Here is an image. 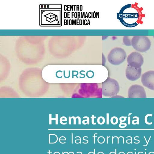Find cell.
Masks as SVG:
<instances>
[{
    "instance_id": "1",
    "label": "cell",
    "mask_w": 154,
    "mask_h": 154,
    "mask_svg": "<svg viewBox=\"0 0 154 154\" xmlns=\"http://www.w3.org/2000/svg\"><path fill=\"white\" fill-rule=\"evenodd\" d=\"M102 94L105 97L114 96L119 92L120 87L117 81L113 79L108 78L102 83Z\"/></svg>"
},
{
    "instance_id": "2",
    "label": "cell",
    "mask_w": 154,
    "mask_h": 154,
    "mask_svg": "<svg viewBox=\"0 0 154 154\" xmlns=\"http://www.w3.org/2000/svg\"><path fill=\"white\" fill-rule=\"evenodd\" d=\"M131 45L136 51L143 52L148 51L151 45V42L146 36H134L131 41Z\"/></svg>"
},
{
    "instance_id": "3",
    "label": "cell",
    "mask_w": 154,
    "mask_h": 154,
    "mask_svg": "<svg viewBox=\"0 0 154 154\" xmlns=\"http://www.w3.org/2000/svg\"><path fill=\"white\" fill-rule=\"evenodd\" d=\"M125 51L120 48H116L109 53L107 58L109 62L115 65H119L123 63L126 57Z\"/></svg>"
},
{
    "instance_id": "4",
    "label": "cell",
    "mask_w": 154,
    "mask_h": 154,
    "mask_svg": "<svg viewBox=\"0 0 154 154\" xmlns=\"http://www.w3.org/2000/svg\"><path fill=\"white\" fill-rule=\"evenodd\" d=\"M128 65L135 68H140L144 62L142 55L137 52L131 53L127 58Z\"/></svg>"
},
{
    "instance_id": "5",
    "label": "cell",
    "mask_w": 154,
    "mask_h": 154,
    "mask_svg": "<svg viewBox=\"0 0 154 154\" xmlns=\"http://www.w3.org/2000/svg\"><path fill=\"white\" fill-rule=\"evenodd\" d=\"M129 98H146V93L144 88L140 85H134L129 88L128 92Z\"/></svg>"
},
{
    "instance_id": "6",
    "label": "cell",
    "mask_w": 154,
    "mask_h": 154,
    "mask_svg": "<svg viewBox=\"0 0 154 154\" xmlns=\"http://www.w3.org/2000/svg\"><path fill=\"white\" fill-rule=\"evenodd\" d=\"M141 82L144 86L154 90V71H149L143 73L141 76Z\"/></svg>"
},
{
    "instance_id": "7",
    "label": "cell",
    "mask_w": 154,
    "mask_h": 154,
    "mask_svg": "<svg viewBox=\"0 0 154 154\" xmlns=\"http://www.w3.org/2000/svg\"><path fill=\"white\" fill-rule=\"evenodd\" d=\"M141 71V67L135 68L128 65L125 71L126 76L130 81H135L140 77Z\"/></svg>"
},
{
    "instance_id": "8",
    "label": "cell",
    "mask_w": 154,
    "mask_h": 154,
    "mask_svg": "<svg viewBox=\"0 0 154 154\" xmlns=\"http://www.w3.org/2000/svg\"><path fill=\"white\" fill-rule=\"evenodd\" d=\"M133 37L124 36L123 38V42L124 45L127 46L131 45V41Z\"/></svg>"
},
{
    "instance_id": "9",
    "label": "cell",
    "mask_w": 154,
    "mask_h": 154,
    "mask_svg": "<svg viewBox=\"0 0 154 154\" xmlns=\"http://www.w3.org/2000/svg\"><path fill=\"white\" fill-rule=\"evenodd\" d=\"M85 137H86L87 138H88V137H87V136H84L83 137V139L84 140H86L87 142V143H85V142H83L82 143H85V144H87V143H88V140H87L84 139V138Z\"/></svg>"
},
{
    "instance_id": "10",
    "label": "cell",
    "mask_w": 154,
    "mask_h": 154,
    "mask_svg": "<svg viewBox=\"0 0 154 154\" xmlns=\"http://www.w3.org/2000/svg\"><path fill=\"white\" fill-rule=\"evenodd\" d=\"M136 137H138L139 138V136H135V137H134V140H137V141H138V143H135V142H134V143H136V144H138V143H140V140H137V139H135V138Z\"/></svg>"
},
{
    "instance_id": "11",
    "label": "cell",
    "mask_w": 154,
    "mask_h": 154,
    "mask_svg": "<svg viewBox=\"0 0 154 154\" xmlns=\"http://www.w3.org/2000/svg\"><path fill=\"white\" fill-rule=\"evenodd\" d=\"M95 134H97V133H95L94 134V136L93 137H94V143H95V137H97V136H95Z\"/></svg>"
},
{
    "instance_id": "12",
    "label": "cell",
    "mask_w": 154,
    "mask_h": 154,
    "mask_svg": "<svg viewBox=\"0 0 154 154\" xmlns=\"http://www.w3.org/2000/svg\"><path fill=\"white\" fill-rule=\"evenodd\" d=\"M151 136H150L149 137V139L148 140V141L147 142V143H146V145H143L144 146H146L148 145V143H149V140H150V139L151 138Z\"/></svg>"
},
{
    "instance_id": "13",
    "label": "cell",
    "mask_w": 154,
    "mask_h": 154,
    "mask_svg": "<svg viewBox=\"0 0 154 154\" xmlns=\"http://www.w3.org/2000/svg\"><path fill=\"white\" fill-rule=\"evenodd\" d=\"M116 137L117 138V139H118V143H119V138L120 137H120H120H117V136H115V137H113V138H114V137Z\"/></svg>"
},
{
    "instance_id": "14",
    "label": "cell",
    "mask_w": 154,
    "mask_h": 154,
    "mask_svg": "<svg viewBox=\"0 0 154 154\" xmlns=\"http://www.w3.org/2000/svg\"><path fill=\"white\" fill-rule=\"evenodd\" d=\"M128 137H130L131 138V143H132V137L131 136H128V137H126V138H127Z\"/></svg>"
},
{
    "instance_id": "15",
    "label": "cell",
    "mask_w": 154,
    "mask_h": 154,
    "mask_svg": "<svg viewBox=\"0 0 154 154\" xmlns=\"http://www.w3.org/2000/svg\"><path fill=\"white\" fill-rule=\"evenodd\" d=\"M77 137H79V138L80 140L79 143H81V137H79V136H76V137H75V138H76Z\"/></svg>"
},
{
    "instance_id": "16",
    "label": "cell",
    "mask_w": 154,
    "mask_h": 154,
    "mask_svg": "<svg viewBox=\"0 0 154 154\" xmlns=\"http://www.w3.org/2000/svg\"><path fill=\"white\" fill-rule=\"evenodd\" d=\"M110 137V136H109V137H108V136H107L106 137V138H107V140H106V143L107 144L108 143V139L109 138V137Z\"/></svg>"
},
{
    "instance_id": "17",
    "label": "cell",
    "mask_w": 154,
    "mask_h": 154,
    "mask_svg": "<svg viewBox=\"0 0 154 154\" xmlns=\"http://www.w3.org/2000/svg\"><path fill=\"white\" fill-rule=\"evenodd\" d=\"M72 143H73V134H72Z\"/></svg>"
},
{
    "instance_id": "18",
    "label": "cell",
    "mask_w": 154,
    "mask_h": 154,
    "mask_svg": "<svg viewBox=\"0 0 154 154\" xmlns=\"http://www.w3.org/2000/svg\"><path fill=\"white\" fill-rule=\"evenodd\" d=\"M112 143L113 144V136H112Z\"/></svg>"
},
{
    "instance_id": "19",
    "label": "cell",
    "mask_w": 154,
    "mask_h": 154,
    "mask_svg": "<svg viewBox=\"0 0 154 154\" xmlns=\"http://www.w3.org/2000/svg\"><path fill=\"white\" fill-rule=\"evenodd\" d=\"M81 153V154H82V152H77V153Z\"/></svg>"
},
{
    "instance_id": "20",
    "label": "cell",
    "mask_w": 154,
    "mask_h": 154,
    "mask_svg": "<svg viewBox=\"0 0 154 154\" xmlns=\"http://www.w3.org/2000/svg\"><path fill=\"white\" fill-rule=\"evenodd\" d=\"M116 149H115V152L114 153L115 154H116Z\"/></svg>"
},
{
    "instance_id": "21",
    "label": "cell",
    "mask_w": 154,
    "mask_h": 154,
    "mask_svg": "<svg viewBox=\"0 0 154 154\" xmlns=\"http://www.w3.org/2000/svg\"><path fill=\"white\" fill-rule=\"evenodd\" d=\"M130 152L131 153H132V154L133 153V152H128L127 153V154H128V153H130Z\"/></svg>"
},
{
    "instance_id": "22",
    "label": "cell",
    "mask_w": 154,
    "mask_h": 154,
    "mask_svg": "<svg viewBox=\"0 0 154 154\" xmlns=\"http://www.w3.org/2000/svg\"><path fill=\"white\" fill-rule=\"evenodd\" d=\"M139 153H143V152H139L138 153V154H139Z\"/></svg>"
},
{
    "instance_id": "23",
    "label": "cell",
    "mask_w": 154,
    "mask_h": 154,
    "mask_svg": "<svg viewBox=\"0 0 154 154\" xmlns=\"http://www.w3.org/2000/svg\"><path fill=\"white\" fill-rule=\"evenodd\" d=\"M71 152L73 154H74V153L73 152H70L69 153H71Z\"/></svg>"
},
{
    "instance_id": "24",
    "label": "cell",
    "mask_w": 154,
    "mask_h": 154,
    "mask_svg": "<svg viewBox=\"0 0 154 154\" xmlns=\"http://www.w3.org/2000/svg\"><path fill=\"white\" fill-rule=\"evenodd\" d=\"M95 149H94V154H95Z\"/></svg>"
},
{
    "instance_id": "25",
    "label": "cell",
    "mask_w": 154,
    "mask_h": 154,
    "mask_svg": "<svg viewBox=\"0 0 154 154\" xmlns=\"http://www.w3.org/2000/svg\"><path fill=\"white\" fill-rule=\"evenodd\" d=\"M44 7L45 8V7H46V6H45H45H44Z\"/></svg>"
},
{
    "instance_id": "26",
    "label": "cell",
    "mask_w": 154,
    "mask_h": 154,
    "mask_svg": "<svg viewBox=\"0 0 154 154\" xmlns=\"http://www.w3.org/2000/svg\"><path fill=\"white\" fill-rule=\"evenodd\" d=\"M146 152H145V154H146Z\"/></svg>"
},
{
    "instance_id": "27",
    "label": "cell",
    "mask_w": 154,
    "mask_h": 154,
    "mask_svg": "<svg viewBox=\"0 0 154 154\" xmlns=\"http://www.w3.org/2000/svg\"><path fill=\"white\" fill-rule=\"evenodd\" d=\"M49 7V6H47V7Z\"/></svg>"
},
{
    "instance_id": "28",
    "label": "cell",
    "mask_w": 154,
    "mask_h": 154,
    "mask_svg": "<svg viewBox=\"0 0 154 154\" xmlns=\"http://www.w3.org/2000/svg\"><path fill=\"white\" fill-rule=\"evenodd\" d=\"M41 7H42H42H43V6H41Z\"/></svg>"
},
{
    "instance_id": "29",
    "label": "cell",
    "mask_w": 154,
    "mask_h": 154,
    "mask_svg": "<svg viewBox=\"0 0 154 154\" xmlns=\"http://www.w3.org/2000/svg\"><path fill=\"white\" fill-rule=\"evenodd\" d=\"M136 152H135V154H136Z\"/></svg>"
},
{
    "instance_id": "30",
    "label": "cell",
    "mask_w": 154,
    "mask_h": 154,
    "mask_svg": "<svg viewBox=\"0 0 154 154\" xmlns=\"http://www.w3.org/2000/svg\"><path fill=\"white\" fill-rule=\"evenodd\" d=\"M134 150H136V149H134Z\"/></svg>"
},
{
    "instance_id": "31",
    "label": "cell",
    "mask_w": 154,
    "mask_h": 154,
    "mask_svg": "<svg viewBox=\"0 0 154 154\" xmlns=\"http://www.w3.org/2000/svg\"><path fill=\"white\" fill-rule=\"evenodd\" d=\"M145 150H146V149H145Z\"/></svg>"
},
{
    "instance_id": "32",
    "label": "cell",
    "mask_w": 154,
    "mask_h": 154,
    "mask_svg": "<svg viewBox=\"0 0 154 154\" xmlns=\"http://www.w3.org/2000/svg\"><path fill=\"white\" fill-rule=\"evenodd\" d=\"M153 37L154 38V36H153Z\"/></svg>"
}]
</instances>
